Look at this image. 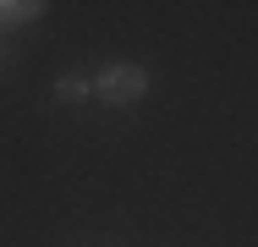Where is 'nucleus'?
Segmentation results:
<instances>
[{"label": "nucleus", "mask_w": 258, "mask_h": 247, "mask_svg": "<svg viewBox=\"0 0 258 247\" xmlns=\"http://www.w3.org/2000/svg\"><path fill=\"white\" fill-rule=\"evenodd\" d=\"M143 94H149V72L132 66V60H110L99 77H94V99L110 104V110H126V104H138Z\"/></svg>", "instance_id": "nucleus-1"}, {"label": "nucleus", "mask_w": 258, "mask_h": 247, "mask_svg": "<svg viewBox=\"0 0 258 247\" xmlns=\"http://www.w3.org/2000/svg\"><path fill=\"white\" fill-rule=\"evenodd\" d=\"M44 17V0H0V28H28Z\"/></svg>", "instance_id": "nucleus-2"}, {"label": "nucleus", "mask_w": 258, "mask_h": 247, "mask_svg": "<svg viewBox=\"0 0 258 247\" xmlns=\"http://www.w3.org/2000/svg\"><path fill=\"white\" fill-rule=\"evenodd\" d=\"M88 94H94V83H88V77H77V72L55 83V99H60V104H83Z\"/></svg>", "instance_id": "nucleus-3"}]
</instances>
